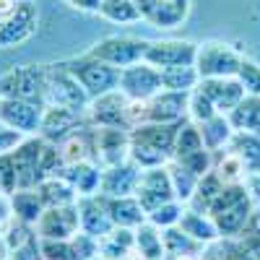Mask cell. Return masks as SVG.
<instances>
[{"label":"cell","mask_w":260,"mask_h":260,"mask_svg":"<svg viewBox=\"0 0 260 260\" xmlns=\"http://www.w3.org/2000/svg\"><path fill=\"white\" fill-rule=\"evenodd\" d=\"M91 102L89 91L78 83V78L60 65H45V107H71V110H86Z\"/></svg>","instance_id":"6da1fadb"},{"label":"cell","mask_w":260,"mask_h":260,"mask_svg":"<svg viewBox=\"0 0 260 260\" xmlns=\"http://www.w3.org/2000/svg\"><path fill=\"white\" fill-rule=\"evenodd\" d=\"M242 60H245V55L237 47L226 45V42H219V39H211V42L198 45L195 68L201 73V81L203 78H232L240 73Z\"/></svg>","instance_id":"7a4b0ae2"},{"label":"cell","mask_w":260,"mask_h":260,"mask_svg":"<svg viewBox=\"0 0 260 260\" xmlns=\"http://www.w3.org/2000/svg\"><path fill=\"white\" fill-rule=\"evenodd\" d=\"M65 68H68L78 83L83 86L86 91H89V96H99V94H107V91H115L120 86V71L112 68V65L102 62L99 57L94 55H81V57H71L65 60Z\"/></svg>","instance_id":"3957f363"},{"label":"cell","mask_w":260,"mask_h":260,"mask_svg":"<svg viewBox=\"0 0 260 260\" xmlns=\"http://www.w3.org/2000/svg\"><path fill=\"white\" fill-rule=\"evenodd\" d=\"M0 99L45 104V65H13L0 76Z\"/></svg>","instance_id":"277c9868"},{"label":"cell","mask_w":260,"mask_h":260,"mask_svg":"<svg viewBox=\"0 0 260 260\" xmlns=\"http://www.w3.org/2000/svg\"><path fill=\"white\" fill-rule=\"evenodd\" d=\"M146 50H148V39H141L133 34H112L94 42V47H89V55L122 71L133 62H141L146 57Z\"/></svg>","instance_id":"5b68a950"},{"label":"cell","mask_w":260,"mask_h":260,"mask_svg":"<svg viewBox=\"0 0 260 260\" xmlns=\"http://www.w3.org/2000/svg\"><path fill=\"white\" fill-rule=\"evenodd\" d=\"M86 125L91 127H130V99L115 89L99 94L86 107Z\"/></svg>","instance_id":"8992f818"},{"label":"cell","mask_w":260,"mask_h":260,"mask_svg":"<svg viewBox=\"0 0 260 260\" xmlns=\"http://www.w3.org/2000/svg\"><path fill=\"white\" fill-rule=\"evenodd\" d=\"M39 11L31 0H18L16 8L0 21V50L18 47L37 34Z\"/></svg>","instance_id":"52a82bcc"},{"label":"cell","mask_w":260,"mask_h":260,"mask_svg":"<svg viewBox=\"0 0 260 260\" xmlns=\"http://www.w3.org/2000/svg\"><path fill=\"white\" fill-rule=\"evenodd\" d=\"M117 89L130 102H148L161 91V71L154 68L151 62L141 60L120 71V86Z\"/></svg>","instance_id":"ba28073f"},{"label":"cell","mask_w":260,"mask_h":260,"mask_svg":"<svg viewBox=\"0 0 260 260\" xmlns=\"http://www.w3.org/2000/svg\"><path fill=\"white\" fill-rule=\"evenodd\" d=\"M42 151H45V138L29 136L24 143L11 151L13 164H16V180L18 190H34L45 180V169H42Z\"/></svg>","instance_id":"9c48e42d"},{"label":"cell","mask_w":260,"mask_h":260,"mask_svg":"<svg viewBox=\"0 0 260 260\" xmlns=\"http://www.w3.org/2000/svg\"><path fill=\"white\" fill-rule=\"evenodd\" d=\"M195 52H198V45L190 39H154L148 42L143 60L164 71L175 65H195Z\"/></svg>","instance_id":"30bf717a"},{"label":"cell","mask_w":260,"mask_h":260,"mask_svg":"<svg viewBox=\"0 0 260 260\" xmlns=\"http://www.w3.org/2000/svg\"><path fill=\"white\" fill-rule=\"evenodd\" d=\"M136 198L141 201V206L146 208V213L156 211L159 206H164V203H169V201H177L167 167L143 169V172H141L138 185H136Z\"/></svg>","instance_id":"8fae6325"},{"label":"cell","mask_w":260,"mask_h":260,"mask_svg":"<svg viewBox=\"0 0 260 260\" xmlns=\"http://www.w3.org/2000/svg\"><path fill=\"white\" fill-rule=\"evenodd\" d=\"M96 164L102 169L127 161L130 154V127H94Z\"/></svg>","instance_id":"7c38bea8"},{"label":"cell","mask_w":260,"mask_h":260,"mask_svg":"<svg viewBox=\"0 0 260 260\" xmlns=\"http://www.w3.org/2000/svg\"><path fill=\"white\" fill-rule=\"evenodd\" d=\"M45 104L29 99H0V120L24 136H39Z\"/></svg>","instance_id":"4fadbf2b"},{"label":"cell","mask_w":260,"mask_h":260,"mask_svg":"<svg viewBox=\"0 0 260 260\" xmlns=\"http://www.w3.org/2000/svg\"><path fill=\"white\" fill-rule=\"evenodd\" d=\"M86 125V110H71V107H45L42 115V127L39 138H45L50 143H60L71 133L81 130Z\"/></svg>","instance_id":"5bb4252c"},{"label":"cell","mask_w":260,"mask_h":260,"mask_svg":"<svg viewBox=\"0 0 260 260\" xmlns=\"http://www.w3.org/2000/svg\"><path fill=\"white\" fill-rule=\"evenodd\" d=\"M78 232H81L78 203L45 208L42 219L37 221V234L42 237V240H71V237H76Z\"/></svg>","instance_id":"9a60e30c"},{"label":"cell","mask_w":260,"mask_h":260,"mask_svg":"<svg viewBox=\"0 0 260 260\" xmlns=\"http://www.w3.org/2000/svg\"><path fill=\"white\" fill-rule=\"evenodd\" d=\"M146 24L156 29H175L190 16V0H136Z\"/></svg>","instance_id":"2e32d148"},{"label":"cell","mask_w":260,"mask_h":260,"mask_svg":"<svg viewBox=\"0 0 260 260\" xmlns=\"http://www.w3.org/2000/svg\"><path fill=\"white\" fill-rule=\"evenodd\" d=\"M187 99L190 94L180 91H159L146 102V120L143 122H161V125H180L187 120Z\"/></svg>","instance_id":"e0dca14e"},{"label":"cell","mask_w":260,"mask_h":260,"mask_svg":"<svg viewBox=\"0 0 260 260\" xmlns=\"http://www.w3.org/2000/svg\"><path fill=\"white\" fill-rule=\"evenodd\" d=\"M78 219H81V232L94 237V240H102L107 232L115 229L110 211H107V203H104V195H99V192L78 198Z\"/></svg>","instance_id":"ac0fdd59"},{"label":"cell","mask_w":260,"mask_h":260,"mask_svg":"<svg viewBox=\"0 0 260 260\" xmlns=\"http://www.w3.org/2000/svg\"><path fill=\"white\" fill-rule=\"evenodd\" d=\"M198 89L213 102L219 115H229L234 107L247 96L245 86L240 83L237 76H232V78H203Z\"/></svg>","instance_id":"d6986e66"},{"label":"cell","mask_w":260,"mask_h":260,"mask_svg":"<svg viewBox=\"0 0 260 260\" xmlns=\"http://www.w3.org/2000/svg\"><path fill=\"white\" fill-rule=\"evenodd\" d=\"M141 177V169L130 161H122L117 167L102 169V185L99 195L104 198H122V195H136V185Z\"/></svg>","instance_id":"ffe728a7"},{"label":"cell","mask_w":260,"mask_h":260,"mask_svg":"<svg viewBox=\"0 0 260 260\" xmlns=\"http://www.w3.org/2000/svg\"><path fill=\"white\" fill-rule=\"evenodd\" d=\"M182 125V122H180ZM180 125H161V122H141L136 127H130V141H138L146 146H154L164 154H175V141Z\"/></svg>","instance_id":"44dd1931"},{"label":"cell","mask_w":260,"mask_h":260,"mask_svg":"<svg viewBox=\"0 0 260 260\" xmlns=\"http://www.w3.org/2000/svg\"><path fill=\"white\" fill-rule=\"evenodd\" d=\"M107 211H110V219L115 226L122 229H138L141 224L148 221V213L141 206V201L136 195H122V198H104Z\"/></svg>","instance_id":"7402d4cb"},{"label":"cell","mask_w":260,"mask_h":260,"mask_svg":"<svg viewBox=\"0 0 260 260\" xmlns=\"http://www.w3.org/2000/svg\"><path fill=\"white\" fill-rule=\"evenodd\" d=\"M60 175L76 187V192L81 195V198H83V195H96V192H99L102 169H99V164H94V161H81V164L62 167Z\"/></svg>","instance_id":"603a6c76"},{"label":"cell","mask_w":260,"mask_h":260,"mask_svg":"<svg viewBox=\"0 0 260 260\" xmlns=\"http://www.w3.org/2000/svg\"><path fill=\"white\" fill-rule=\"evenodd\" d=\"M180 229L185 234H190L195 242H201V245H213L216 240H221V234L219 229H216L213 219H211V213H201V211H192L185 206V213H182V219H180Z\"/></svg>","instance_id":"cb8c5ba5"},{"label":"cell","mask_w":260,"mask_h":260,"mask_svg":"<svg viewBox=\"0 0 260 260\" xmlns=\"http://www.w3.org/2000/svg\"><path fill=\"white\" fill-rule=\"evenodd\" d=\"M39 195L45 201V208H57V206H73L78 203L81 195L76 192V187L65 180L62 175H52V177H45L39 182Z\"/></svg>","instance_id":"d4e9b609"},{"label":"cell","mask_w":260,"mask_h":260,"mask_svg":"<svg viewBox=\"0 0 260 260\" xmlns=\"http://www.w3.org/2000/svg\"><path fill=\"white\" fill-rule=\"evenodd\" d=\"M136 250V229L115 226L99 240V257L104 260H125Z\"/></svg>","instance_id":"484cf974"},{"label":"cell","mask_w":260,"mask_h":260,"mask_svg":"<svg viewBox=\"0 0 260 260\" xmlns=\"http://www.w3.org/2000/svg\"><path fill=\"white\" fill-rule=\"evenodd\" d=\"M11 213L16 216L18 221L24 224H37L42 219V213H45V201H42L39 190H16L11 195Z\"/></svg>","instance_id":"4316f807"},{"label":"cell","mask_w":260,"mask_h":260,"mask_svg":"<svg viewBox=\"0 0 260 260\" xmlns=\"http://www.w3.org/2000/svg\"><path fill=\"white\" fill-rule=\"evenodd\" d=\"M229 151L245 164V169L252 175H260V136L255 133H237L229 141Z\"/></svg>","instance_id":"83f0119b"},{"label":"cell","mask_w":260,"mask_h":260,"mask_svg":"<svg viewBox=\"0 0 260 260\" xmlns=\"http://www.w3.org/2000/svg\"><path fill=\"white\" fill-rule=\"evenodd\" d=\"M237 133H255L260 136V96L247 94L234 110L226 115Z\"/></svg>","instance_id":"f1b7e54d"},{"label":"cell","mask_w":260,"mask_h":260,"mask_svg":"<svg viewBox=\"0 0 260 260\" xmlns=\"http://www.w3.org/2000/svg\"><path fill=\"white\" fill-rule=\"evenodd\" d=\"M201 86V73L195 65H175L161 71V91H180L190 94Z\"/></svg>","instance_id":"f546056e"},{"label":"cell","mask_w":260,"mask_h":260,"mask_svg":"<svg viewBox=\"0 0 260 260\" xmlns=\"http://www.w3.org/2000/svg\"><path fill=\"white\" fill-rule=\"evenodd\" d=\"M198 127H201V136H203V146L211 151V154H219L221 148H229V141L234 136V127H232L226 115H216V117L206 120Z\"/></svg>","instance_id":"4dcf8cb0"},{"label":"cell","mask_w":260,"mask_h":260,"mask_svg":"<svg viewBox=\"0 0 260 260\" xmlns=\"http://www.w3.org/2000/svg\"><path fill=\"white\" fill-rule=\"evenodd\" d=\"M136 252L143 260H164L167 250H164V237L161 229H156L154 224H141L136 229Z\"/></svg>","instance_id":"1f68e13d"},{"label":"cell","mask_w":260,"mask_h":260,"mask_svg":"<svg viewBox=\"0 0 260 260\" xmlns=\"http://www.w3.org/2000/svg\"><path fill=\"white\" fill-rule=\"evenodd\" d=\"M161 237H164V250H167V257H180V255H203L206 245L195 242L190 234H185L177 226H169V229H161Z\"/></svg>","instance_id":"d6a6232c"},{"label":"cell","mask_w":260,"mask_h":260,"mask_svg":"<svg viewBox=\"0 0 260 260\" xmlns=\"http://www.w3.org/2000/svg\"><path fill=\"white\" fill-rule=\"evenodd\" d=\"M167 172H169L172 187H175V198L187 206V203L192 201L195 187H198V180H201V177H195L192 172H190L185 164H180L177 159H172V161L167 164Z\"/></svg>","instance_id":"836d02e7"},{"label":"cell","mask_w":260,"mask_h":260,"mask_svg":"<svg viewBox=\"0 0 260 260\" xmlns=\"http://www.w3.org/2000/svg\"><path fill=\"white\" fill-rule=\"evenodd\" d=\"M213 172L221 177L224 185H245L247 177H250V172L245 169V164L237 159L229 148L224 151V154H219V156L213 154Z\"/></svg>","instance_id":"e575fe53"},{"label":"cell","mask_w":260,"mask_h":260,"mask_svg":"<svg viewBox=\"0 0 260 260\" xmlns=\"http://www.w3.org/2000/svg\"><path fill=\"white\" fill-rule=\"evenodd\" d=\"M221 190H224L221 177H219V175H216V172L211 169L208 175H203V177L198 180V187H195V195H192V201L187 203V208H192V211H201V213H208L211 203L216 201V195H219Z\"/></svg>","instance_id":"d590c367"},{"label":"cell","mask_w":260,"mask_h":260,"mask_svg":"<svg viewBox=\"0 0 260 260\" xmlns=\"http://www.w3.org/2000/svg\"><path fill=\"white\" fill-rule=\"evenodd\" d=\"M127 161L136 164L141 172L143 169H156V167H167L172 161L169 154L154 148V146H146V143H138V141H130V154H127Z\"/></svg>","instance_id":"8d00e7d4"},{"label":"cell","mask_w":260,"mask_h":260,"mask_svg":"<svg viewBox=\"0 0 260 260\" xmlns=\"http://www.w3.org/2000/svg\"><path fill=\"white\" fill-rule=\"evenodd\" d=\"M206 148L203 146V136H201V127L185 120L177 130V141H175V154H172V159H185L190 154H195V151Z\"/></svg>","instance_id":"74e56055"},{"label":"cell","mask_w":260,"mask_h":260,"mask_svg":"<svg viewBox=\"0 0 260 260\" xmlns=\"http://www.w3.org/2000/svg\"><path fill=\"white\" fill-rule=\"evenodd\" d=\"M99 16H104L112 24H133V21H141L136 0H104L99 8Z\"/></svg>","instance_id":"f35d334b"},{"label":"cell","mask_w":260,"mask_h":260,"mask_svg":"<svg viewBox=\"0 0 260 260\" xmlns=\"http://www.w3.org/2000/svg\"><path fill=\"white\" fill-rule=\"evenodd\" d=\"M219 115V110L213 107V102L201 91V89H195L190 91V99H187V120L195 122V125H203L206 120L216 117Z\"/></svg>","instance_id":"ab89813d"},{"label":"cell","mask_w":260,"mask_h":260,"mask_svg":"<svg viewBox=\"0 0 260 260\" xmlns=\"http://www.w3.org/2000/svg\"><path fill=\"white\" fill-rule=\"evenodd\" d=\"M185 213V203L180 201H169L164 206H159L156 211L148 213V224H154L156 229H169V226H177L180 219Z\"/></svg>","instance_id":"60d3db41"},{"label":"cell","mask_w":260,"mask_h":260,"mask_svg":"<svg viewBox=\"0 0 260 260\" xmlns=\"http://www.w3.org/2000/svg\"><path fill=\"white\" fill-rule=\"evenodd\" d=\"M237 240H240V245H242L255 260H260V206L252 208L250 221L245 224L242 234L237 237Z\"/></svg>","instance_id":"b9f144b4"},{"label":"cell","mask_w":260,"mask_h":260,"mask_svg":"<svg viewBox=\"0 0 260 260\" xmlns=\"http://www.w3.org/2000/svg\"><path fill=\"white\" fill-rule=\"evenodd\" d=\"M237 78H240V83L245 86V91L252 94V96H260V65L250 57L242 60L240 65V73H237Z\"/></svg>","instance_id":"7bdbcfd3"},{"label":"cell","mask_w":260,"mask_h":260,"mask_svg":"<svg viewBox=\"0 0 260 260\" xmlns=\"http://www.w3.org/2000/svg\"><path fill=\"white\" fill-rule=\"evenodd\" d=\"M177 161L185 164L195 177H203V175H208V172L213 169V154L208 148H201V151H195V154H190L185 159H177Z\"/></svg>","instance_id":"ee69618b"},{"label":"cell","mask_w":260,"mask_h":260,"mask_svg":"<svg viewBox=\"0 0 260 260\" xmlns=\"http://www.w3.org/2000/svg\"><path fill=\"white\" fill-rule=\"evenodd\" d=\"M39 245H42L45 260H73L71 240H42L39 237Z\"/></svg>","instance_id":"f6af8a7d"},{"label":"cell","mask_w":260,"mask_h":260,"mask_svg":"<svg viewBox=\"0 0 260 260\" xmlns=\"http://www.w3.org/2000/svg\"><path fill=\"white\" fill-rule=\"evenodd\" d=\"M18 190V180H16V164L11 154L0 156V192L3 195H13Z\"/></svg>","instance_id":"bcb514c9"},{"label":"cell","mask_w":260,"mask_h":260,"mask_svg":"<svg viewBox=\"0 0 260 260\" xmlns=\"http://www.w3.org/2000/svg\"><path fill=\"white\" fill-rule=\"evenodd\" d=\"M8 257L11 260H45L42 245H39V234H31L26 242H21L18 247L8 250Z\"/></svg>","instance_id":"7dc6e473"},{"label":"cell","mask_w":260,"mask_h":260,"mask_svg":"<svg viewBox=\"0 0 260 260\" xmlns=\"http://www.w3.org/2000/svg\"><path fill=\"white\" fill-rule=\"evenodd\" d=\"M24 138H29V136L18 133V130H13L11 125H6L3 120H0V156H3V154H11L16 146L24 143Z\"/></svg>","instance_id":"c3c4849f"},{"label":"cell","mask_w":260,"mask_h":260,"mask_svg":"<svg viewBox=\"0 0 260 260\" xmlns=\"http://www.w3.org/2000/svg\"><path fill=\"white\" fill-rule=\"evenodd\" d=\"M65 3L76 11H83V13H99L104 0H65Z\"/></svg>","instance_id":"681fc988"},{"label":"cell","mask_w":260,"mask_h":260,"mask_svg":"<svg viewBox=\"0 0 260 260\" xmlns=\"http://www.w3.org/2000/svg\"><path fill=\"white\" fill-rule=\"evenodd\" d=\"M8 219H11V206L3 201V195H0V226H3Z\"/></svg>","instance_id":"f907efd6"},{"label":"cell","mask_w":260,"mask_h":260,"mask_svg":"<svg viewBox=\"0 0 260 260\" xmlns=\"http://www.w3.org/2000/svg\"><path fill=\"white\" fill-rule=\"evenodd\" d=\"M169 260H201L198 255H180V257H169Z\"/></svg>","instance_id":"816d5d0a"},{"label":"cell","mask_w":260,"mask_h":260,"mask_svg":"<svg viewBox=\"0 0 260 260\" xmlns=\"http://www.w3.org/2000/svg\"><path fill=\"white\" fill-rule=\"evenodd\" d=\"M125 260H143V257H141V255H138V252H130V255H127V257H125Z\"/></svg>","instance_id":"f5cc1de1"},{"label":"cell","mask_w":260,"mask_h":260,"mask_svg":"<svg viewBox=\"0 0 260 260\" xmlns=\"http://www.w3.org/2000/svg\"><path fill=\"white\" fill-rule=\"evenodd\" d=\"M94 260H104V257H94Z\"/></svg>","instance_id":"db71d44e"}]
</instances>
